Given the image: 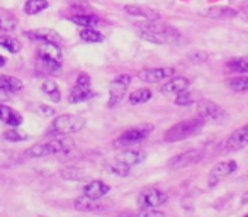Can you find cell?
Segmentation results:
<instances>
[{"instance_id":"obj_22","label":"cell","mask_w":248,"mask_h":217,"mask_svg":"<svg viewBox=\"0 0 248 217\" xmlns=\"http://www.w3.org/2000/svg\"><path fill=\"white\" fill-rule=\"evenodd\" d=\"M38 56L62 61V49H60V44H56V43H39Z\"/></svg>"},{"instance_id":"obj_19","label":"cell","mask_w":248,"mask_h":217,"mask_svg":"<svg viewBox=\"0 0 248 217\" xmlns=\"http://www.w3.org/2000/svg\"><path fill=\"white\" fill-rule=\"evenodd\" d=\"M124 11L129 15H136V17H143L145 21H158V12L153 11L150 7H140V5H126Z\"/></svg>"},{"instance_id":"obj_16","label":"cell","mask_w":248,"mask_h":217,"mask_svg":"<svg viewBox=\"0 0 248 217\" xmlns=\"http://www.w3.org/2000/svg\"><path fill=\"white\" fill-rule=\"evenodd\" d=\"M116 159L131 168V166H136L145 161L146 153L143 151V149H124V151H121L119 155L116 156Z\"/></svg>"},{"instance_id":"obj_34","label":"cell","mask_w":248,"mask_h":217,"mask_svg":"<svg viewBox=\"0 0 248 217\" xmlns=\"http://www.w3.org/2000/svg\"><path fill=\"white\" fill-rule=\"evenodd\" d=\"M62 176L65 180H73V182H83L87 180V173L80 168H65L62 170Z\"/></svg>"},{"instance_id":"obj_12","label":"cell","mask_w":248,"mask_h":217,"mask_svg":"<svg viewBox=\"0 0 248 217\" xmlns=\"http://www.w3.org/2000/svg\"><path fill=\"white\" fill-rule=\"evenodd\" d=\"M245 146H248V124H245L243 128L231 132V136L226 139V143H224V151L234 153V151L243 149Z\"/></svg>"},{"instance_id":"obj_28","label":"cell","mask_w":248,"mask_h":217,"mask_svg":"<svg viewBox=\"0 0 248 217\" xmlns=\"http://www.w3.org/2000/svg\"><path fill=\"white\" fill-rule=\"evenodd\" d=\"M80 39L85 43H102L104 36L93 28H82L80 29Z\"/></svg>"},{"instance_id":"obj_8","label":"cell","mask_w":248,"mask_h":217,"mask_svg":"<svg viewBox=\"0 0 248 217\" xmlns=\"http://www.w3.org/2000/svg\"><path fill=\"white\" fill-rule=\"evenodd\" d=\"M129 83H131V76L126 75V73L116 76V78L112 80V83H110V87H109V102H107V105H109V107L117 105V103L124 99L126 92H128Z\"/></svg>"},{"instance_id":"obj_25","label":"cell","mask_w":248,"mask_h":217,"mask_svg":"<svg viewBox=\"0 0 248 217\" xmlns=\"http://www.w3.org/2000/svg\"><path fill=\"white\" fill-rule=\"evenodd\" d=\"M226 85L233 92H248V75H240L226 80Z\"/></svg>"},{"instance_id":"obj_2","label":"cell","mask_w":248,"mask_h":217,"mask_svg":"<svg viewBox=\"0 0 248 217\" xmlns=\"http://www.w3.org/2000/svg\"><path fill=\"white\" fill-rule=\"evenodd\" d=\"M73 149V143L70 141L65 136H58V138H53L49 141L39 143L34 145L32 148L28 149L26 155L29 158H45V156H53V155H62V153H68Z\"/></svg>"},{"instance_id":"obj_43","label":"cell","mask_w":248,"mask_h":217,"mask_svg":"<svg viewBox=\"0 0 248 217\" xmlns=\"http://www.w3.org/2000/svg\"><path fill=\"white\" fill-rule=\"evenodd\" d=\"M5 65V58L2 55H0V66H4Z\"/></svg>"},{"instance_id":"obj_15","label":"cell","mask_w":248,"mask_h":217,"mask_svg":"<svg viewBox=\"0 0 248 217\" xmlns=\"http://www.w3.org/2000/svg\"><path fill=\"white\" fill-rule=\"evenodd\" d=\"M189 83H190L189 80L184 78V76H175V78L170 76L169 82H165L160 87V92H162L163 95H177V93L189 88Z\"/></svg>"},{"instance_id":"obj_41","label":"cell","mask_w":248,"mask_h":217,"mask_svg":"<svg viewBox=\"0 0 248 217\" xmlns=\"http://www.w3.org/2000/svg\"><path fill=\"white\" fill-rule=\"evenodd\" d=\"M39 114H43V116H53L55 114V109H51V107H48V105H39Z\"/></svg>"},{"instance_id":"obj_23","label":"cell","mask_w":248,"mask_h":217,"mask_svg":"<svg viewBox=\"0 0 248 217\" xmlns=\"http://www.w3.org/2000/svg\"><path fill=\"white\" fill-rule=\"evenodd\" d=\"M228 72L236 73V75H248V58H233L226 63Z\"/></svg>"},{"instance_id":"obj_13","label":"cell","mask_w":248,"mask_h":217,"mask_svg":"<svg viewBox=\"0 0 248 217\" xmlns=\"http://www.w3.org/2000/svg\"><path fill=\"white\" fill-rule=\"evenodd\" d=\"M173 73H175V68H148L140 72L138 76L140 80H143L146 83H155L170 78V76H173Z\"/></svg>"},{"instance_id":"obj_7","label":"cell","mask_w":248,"mask_h":217,"mask_svg":"<svg viewBox=\"0 0 248 217\" xmlns=\"http://www.w3.org/2000/svg\"><path fill=\"white\" fill-rule=\"evenodd\" d=\"M95 95L93 90L90 88V76L87 73H80L78 78H77V83L73 87V90L70 92L68 100L72 103H78V102H85V100L92 99Z\"/></svg>"},{"instance_id":"obj_44","label":"cell","mask_w":248,"mask_h":217,"mask_svg":"<svg viewBox=\"0 0 248 217\" xmlns=\"http://www.w3.org/2000/svg\"><path fill=\"white\" fill-rule=\"evenodd\" d=\"M243 12L248 15V4H245V5H243Z\"/></svg>"},{"instance_id":"obj_18","label":"cell","mask_w":248,"mask_h":217,"mask_svg":"<svg viewBox=\"0 0 248 217\" xmlns=\"http://www.w3.org/2000/svg\"><path fill=\"white\" fill-rule=\"evenodd\" d=\"M0 121L7 126H12V128H17V126L22 124V116L11 107L0 103Z\"/></svg>"},{"instance_id":"obj_14","label":"cell","mask_w":248,"mask_h":217,"mask_svg":"<svg viewBox=\"0 0 248 217\" xmlns=\"http://www.w3.org/2000/svg\"><path fill=\"white\" fill-rule=\"evenodd\" d=\"M109 190L110 187L106 182H102V180H92V182H89L83 187V195L93 200H100L102 197H106L109 193Z\"/></svg>"},{"instance_id":"obj_5","label":"cell","mask_w":248,"mask_h":217,"mask_svg":"<svg viewBox=\"0 0 248 217\" xmlns=\"http://www.w3.org/2000/svg\"><path fill=\"white\" fill-rule=\"evenodd\" d=\"M152 131H153L152 126H138V128H131V129H128V131H124L112 145H114V148H129V146L138 145V143H141L143 139L148 138Z\"/></svg>"},{"instance_id":"obj_3","label":"cell","mask_w":248,"mask_h":217,"mask_svg":"<svg viewBox=\"0 0 248 217\" xmlns=\"http://www.w3.org/2000/svg\"><path fill=\"white\" fill-rule=\"evenodd\" d=\"M204 124H206V122H204L201 117H192V119H186V121H182V122H177V124L172 126L169 131H165L163 141L179 143L187 138H192V136H196L197 132L204 128Z\"/></svg>"},{"instance_id":"obj_29","label":"cell","mask_w":248,"mask_h":217,"mask_svg":"<svg viewBox=\"0 0 248 217\" xmlns=\"http://www.w3.org/2000/svg\"><path fill=\"white\" fill-rule=\"evenodd\" d=\"M153 97L152 90L148 88H140V90H135V92L129 95V103L131 105H138V103H145L148 102L150 99Z\"/></svg>"},{"instance_id":"obj_11","label":"cell","mask_w":248,"mask_h":217,"mask_svg":"<svg viewBox=\"0 0 248 217\" xmlns=\"http://www.w3.org/2000/svg\"><path fill=\"white\" fill-rule=\"evenodd\" d=\"M202 159V151L199 149H189V151H184L180 155L173 156L169 161V166L172 170H179V168H187L190 165H196Z\"/></svg>"},{"instance_id":"obj_6","label":"cell","mask_w":248,"mask_h":217,"mask_svg":"<svg viewBox=\"0 0 248 217\" xmlns=\"http://www.w3.org/2000/svg\"><path fill=\"white\" fill-rule=\"evenodd\" d=\"M196 109H197V117H201L204 122L219 124V122H223L226 119V112L217 103L211 102V100H199Z\"/></svg>"},{"instance_id":"obj_30","label":"cell","mask_w":248,"mask_h":217,"mask_svg":"<svg viewBox=\"0 0 248 217\" xmlns=\"http://www.w3.org/2000/svg\"><path fill=\"white\" fill-rule=\"evenodd\" d=\"M48 7V0H28L24 5V12L29 15H36Z\"/></svg>"},{"instance_id":"obj_26","label":"cell","mask_w":248,"mask_h":217,"mask_svg":"<svg viewBox=\"0 0 248 217\" xmlns=\"http://www.w3.org/2000/svg\"><path fill=\"white\" fill-rule=\"evenodd\" d=\"M72 22L78 24L80 28H95L100 21H99V17L93 14H80V15H73Z\"/></svg>"},{"instance_id":"obj_24","label":"cell","mask_w":248,"mask_h":217,"mask_svg":"<svg viewBox=\"0 0 248 217\" xmlns=\"http://www.w3.org/2000/svg\"><path fill=\"white\" fill-rule=\"evenodd\" d=\"M17 17L7 9H0V29L4 31H14L17 28Z\"/></svg>"},{"instance_id":"obj_33","label":"cell","mask_w":248,"mask_h":217,"mask_svg":"<svg viewBox=\"0 0 248 217\" xmlns=\"http://www.w3.org/2000/svg\"><path fill=\"white\" fill-rule=\"evenodd\" d=\"M75 209L77 210H82V212H90V210L99 209V203H97V200L89 199V197L82 195L80 199L75 200Z\"/></svg>"},{"instance_id":"obj_36","label":"cell","mask_w":248,"mask_h":217,"mask_svg":"<svg viewBox=\"0 0 248 217\" xmlns=\"http://www.w3.org/2000/svg\"><path fill=\"white\" fill-rule=\"evenodd\" d=\"M0 46L11 53H17L19 49H21V43L16 38H11V36H2V38H0Z\"/></svg>"},{"instance_id":"obj_27","label":"cell","mask_w":248,"mask_h":217,"mask_svg":"<svg viewBox=\"0 0 248 217\" xmlns=\"http://www.w3.org/2000/svg\"><path fill=\"white\" fill-rule=\"evenodd\" d=\"M41 88H43V92H45L46 95L53 100V102H60V100H62V92H60L58 85H56L53 80H45L43 85H41Z\"/></svg>"},{"instance_id":"obj_4","label":"cell","mask_w":248,"mask_h":217,"mask_svg":"<svg viewBox=\"0 0 248 217\" xmlns=\"http://www.w3.org/2000/svg\"><path fill=\"white\" fill-rule=\"evenodd\" d=\"M83 126H85V121L82 117L72 114H63L53 121L49 132L56 136H66V134H73V132H78L80 129H83Z\"/></svg>"},{"instance_id":"obj_37","label":"cell","mask_w":248,"mask_h":217,"mask_svg":"<svg viewBox=\"0 0 248 217\" xmlns=\"http://www.w3.org/2000/svg\"><path fill=\"white\" fill-rule=\"evenodd\" d=\"M29 136L26 132H19L16 129H11V131H5L4 132V139L5 141H12V143H21V141H26Z\"/></svg>"},{"instance_id":"obj_20","label":"cell","mask_w":248,"mask_h":217,"mask_svg":"<svg viewBox=\"0 0 248 217\" xmlns=\"http://www.w3.org/2000/svg\"><path fill=\"white\" fill-rule=\"evenodd\" d=\"M38 70L46 75H60L62 73V61L38 56Z\"/></svg>"},{"instance_id":"obj_39","label":"cell","mask_w":248,"mask_h":217,"mask_svg":"<svg viewBox=\"0 0 248 217\" xmlns=\"http://www.w3.org/2000/svg\"><path fill=\"white\" fill-rule=\"evenodd\" d=\"M189 59L192 63H202V61H206V59H207V55H206V53H202V51H194V53H190V55H189Z\"/></svg>"},{"instance_id":"obj_32","label":"cell","mask_w":248,"mask_h":217,"mask_svg":"<svg viewBox=\"0 0 248 217\" xmlns=\"http://www.w3.org/2000/svg\"><path fill=\"white\" fill-rule=\"evenodd\" d=\"M129 170H131L129 166H126L124 163L117 161V159L106 163V172L112 173V175H117V176H126L129 173Z\"/></svg>"},{"instance_id":"obj_38","label":"cell","mask_w":248,"mask_h":217,"mask_svg":"<svg viewBox=\"0 0 248 217\" xmlns=\"http://www.w3.org/2000/svg\"><path fill=\"white\" fill-rule=\"evenodd\" d=\"M194 102H196V97H194V93L187 92V90L177 93V99H175L177 105H190V103H194Z\"/></svg>"},{"instance_id":"obj_10","label":"cell","mask_w":248,"mask_h":217,"mask_svg":"<svg viewBox=\"0 0 248 217\" xmlns=\"http://www.w3.org/2000/svg\"><path fill=\"white\" fill-rule=\"evenodd\" d=\"M236 168H238V165H236V161H233V159L216 163V165L213 166V170H211V173H209L207 185H209V187H216L217 183H219L221 180L224 178V176H228V175H231L233 172H236Z\"/></svg>"},{"instance_id":"obj_31","label":"cell","mask_w":248,"mask_h":217,"mask_svg":"<svg viewBox=\"0 0 248 217\" xmlns=\"http://www.w3.org/2000/svg\"><path fill=\"white\" fill-rule=\"evenodd\" d=\"M0 88H7L11 92H17L22 88V82L19 78L9 75H0Z\"/></svg>"},{"instance_id":"obj_1","label":"cell","mask_w":248,"mask_h":217,"mask_svg":"<svg viewBox=\"0 0 248 217\" xmlns=\"http://www.w3.org/2000/svg\"><path fill=\"white\" fill-rule=\"evenodd\" d=\"M135 31L141 39L155 44H172L180 39V32L175 28L155 21L138 22L135 24Z\"/></svg>"},{"instance_id":"obj_17","label":"cell","mask_w":248,"mask_h":217,"mask_svg":"<svg viewBox=\"0 0 248 217\" xmlns=\"http://www.w3.org/2000/svg\"><path fill=\"white\" fill-rule=\"evenodd\" d=\"M26 38H29L31 41H36V43H56V44H60V41H62L60 34L53 31V29H36V31H28L26 32Z\"/></svg>"},{"instance_id":"obj_45","label":"cell","mask_w":248,"mask_h":217,"mask_svg":"<svg viewBox=\"0 0 248 217\" xmlns=\"http://www.w3.org/2000/svg\"><path fill=\"white\" fill-rule=\"evenodd\" d=\"M245 217H248V214H247V216H245Z\"/></svg>"},{"instance_id":"obj_9","label":"cell","mask_w":248,"mask_h":217,"mask_svg":"<svg viewBox=\"0 0 248 217\" xmlns=\"http://www.w3.org/2000/svg\"><path fill=\"white\" fill-rule=\"evenodd\" d=\"M169 195L160 188H146L138 195V203L143 209H156L167 203Z\"/></svg>"},{"instance_id":"obj_42","label":"cell","mask_w":248,"mask_h":217,"mask_svg":"<svg viewBox=\"0 0 248 217\" xmlns=\"http://www.w3.org/2000/svg\"><path fill=\"white\" fill-rule=\"evenodd\" d=\"M241 203H243V205H247L248 203V192L243 193V197H241Z\"/></svg>"},{"instance_id":"obj_40","label":"cell","mask_w":248,"mask_h":217,"mask_svg":"<svg viewBox=\"0 0 248 217\" xmlns=\"http://www.w3.org/2000/svg\"><path fill=\"white\" fill-rule=\"evenodd\" d=\"M12 93L14 92H11V90H7V88H0V102H7V100H11Z\"/></svg>"},{"instance_id":"obj_35","label":"cell","mask_w":248,"mask_h":217,"mask_svg":"<svg viewBox=\"0 0 248 217\" xmlns=\"http://www.w3.org/2000/svg\"><path fill=\"white\" fill-rule=\"evenodd\" d=\"M123 217H165V214L155 209H143L141 210H133V212L123 214Z\"/></svg>"},{"instance_id":"obj_21","label":"cell","mask_w":248,"mask_h":217,"mask_svg":"<svg viewBox=\"0 0 248 217\" xmlns=\"http://www.w3.org/2000/svg\"><path fill=\"white\" fill-rule=\"evenodd\" d=\"M201 15L204 17H211V19H231L236 15V11L231 7H209V9H204L201 11Z\"/></svg>"}]
</instances>
